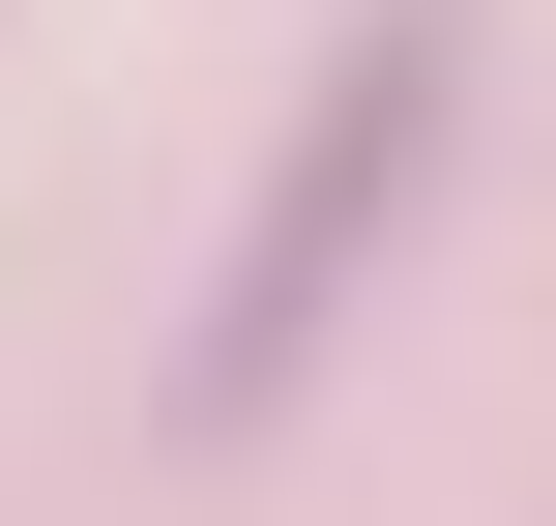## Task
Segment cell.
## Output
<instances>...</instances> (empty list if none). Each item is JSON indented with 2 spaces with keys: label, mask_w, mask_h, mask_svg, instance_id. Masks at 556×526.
I'll return each instance as SVG.
<instances>
[{
  "label": "cell",
  "mask_w": 556,
  "mask_h": 526,
  "mask_svg": "<svg viewBox=\"0 0 556 526\" xmlns=\"http://www.w3.org/2000/svg\"><path fill=\"white\" fill-rule=\"evenodd\" d=\"M440 59H469V0H381L352 59H323V117H293V176H264V234H235V322H205V410H264L293 351H323V293H352V234L440 176Z\"/></svg>",
  "instance_id": "obj_1"
}]
</instances>
